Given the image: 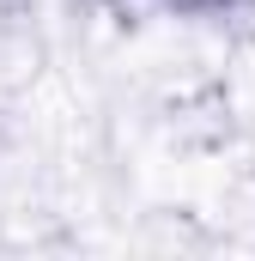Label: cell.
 Here are the masks:
<instances>
[{"label":"cell","instance_id":"6da1fadb","mask_svg":"<svg viewBox=\"0 0 255 261\" xmlns=\"http://www.w3.org/2000/svg\"><path fill=\"white\" fill-rule=\"evenodd\" d=\"M176 6H219V0H176Z\"/></svg>","mask_w":255,"mask_h":261}]
</instances>
